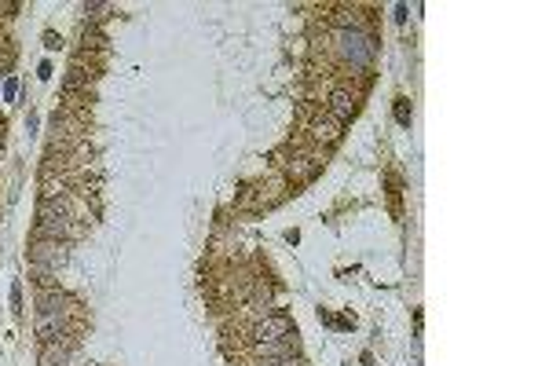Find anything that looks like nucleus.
Instances as JSON below:
<instances>
[{
    "label": "nucleus",
    "instance_id": "obj_9",
    "mask_svg": "<svg viewBox=\"0 0 549 366\" xmlns=\"http://www.w3.org/2000/svg\"><path fill=\"white\" fill-rule=\"evenodd\" d=\"M395 121H399V125H410V107H407V99H395Z\"/></svg>",
    "mask_w": 549,
    "mask_h": 366
},
{
    "label": "nucleus",
    "instance_id": "obj_3",
    "mask_svg": "<svg viewBox=\"0 0 549 366\" xmlns=\"http://www.w3.org/2000/svg\"><path fill=\"white\" fill-rule=\"evenodd\" d=\"M289 333H297V330H293V319H286V315H264V319H257L253 326L245 330L249 345L279 341V337H289Z\"/></svg>",
    "mask_w": 549,
    "mask_h": 366
},
{
    "label": "nucleus",
    "instance_id": "obj_1",
    "mask_svg": "<svg viewBox=\"0 0 549 366\" xmlns=\"http://www.w3.org/2000/svg\"><path fill=\"white\" fill-rule=\"evenodd\" d=\"M337 48L356 70H366L373 63V56H378V44H373V37L363 30V26H344V30L337 33Z\"/></svg>",
    "mask_w": 549,
    "mask_h": 366
},
{
    "label": "nucleus",
    "instance_id": "obj_8",
    "mask_svg": "<svg viewBox=\"0 0 549 366\" xmlns=\"http://www.w3.org/2000/svg\"><path fill=\"white\" fill-rule=\"evenodd\" d=\"M319 169H322V162H319V158H297V162L289 165V172H293L297 179H311Z\"/></svg>",
    "mask_w": 549,
    "mask_h": 366
},
{
    "label": "nucleus",
    "instance_id": "obj_7",
    "mask_svg": "<svg viewBox=\"0 0 549 366\" xmlns=\"http://www.w3.org/2000/svg\"><path fill=\"white\" fill-rule=\"evenodd\" d=\"M337 136H341V125H337L334 117H322V121L311 125V140H315V143H334Z\"/></svg>",
    "mask_w": 549,
    "mask_h": 366
},
{
    "label": "nucleus",
    "instance_id": "obj_10",
    "mask_svg": "<svg viewBox=\"0 0 549 366\" xmlns=\"http://www.w3.org/2000/svg\"><path fill=\"white\" fill-rule=\"evenodd\" d=\"M11 304H15V311L22 308V290H18V286H15V290H11Z\"/></svg>",
    "mask_w": 549,
    "mask_h": 366
},
{
    "label": "nucleus",
    "instance_id": "obj_2",
    "mask_svg": "<svg viewBox=\"0 0 549 366\" xmlns=\"http://www.w3.org/2000/svg\"><path fill=\"white\" fill-rule=\"evenodd\" d=\"M70 209L63 202H44L41 205V220H37V234L44 242H63L70 234Z\"/></svg>",
    "mask_w": 549,
    "mask_h": 366
},
{
    "label": "nucleus",
    "instance_id": "obj_5",
    "mask_svg": "<svg viewBox=\"0 0 549 366\" xmlns=\"http://www.w3.org/2000/svg\"><path fill=\"white\" fill-rule=\"evenodd\" d=\"M63 264H66V242H41V246L33 249V268H37V271L55 275Z\"/></svg>",
    "mask_w": 549,
    "mask_h": 366
},
{
    "label": "nucleus",
    "instance_id": "obj_12",
    "mask_svg": "<svg viewBox=\"0 0 549 366\" xmlns=\"http://www.w3.org/2000/svg\"><path fill=\"white\" fill-rule=\"evenodd\" d=\"M0 132H4V125H0Z\"/></svg>",
    "mask_w": 549,
    "mask_h": 366
},
{
    "label": "nucleus",
    "instance_id": "obj_6",
    "mask_svg": "<svg viewBox=\"0 0 549 366\" xmlns=\"http://www.w3.org/2000/svg\"><path fill=\"white\" fill-rule=\"evenodd\" d=\"M356 103H359V95H356L352 88H337V92L330 95V117H334L337 125H344L348 117L356 114Z\"/></svg>",
    "mask_w": 549,
    "mask_h": 366
},
{
    "label": "nucleus",
    "instance_id": "obj_4",
    "mask_svg": "<svg viewBox=\"0 0 549 366\" xmlns=\"http://www.w3.org/2000/svg\"><path fill=\"white\" fill-rule=\"evenodd\" d=\"M297 333H289V337H279V341H264V345H253V362H260V366H274V362H286V359H293L297 355Z\"/></svg>",
    "mask_w": 549,
    "mask_h": 366
},
{
    "label": "nucleus",
    "instance_id": "obj_11",
    "mask_svg": "<svg viewBox=\"0 0 549 366\" xmlns=\"http://www.w3.org/2000/svg\"><path fill=\"white\" fill-rule=\"evenodd\" d=\"M274 366H301V362H297V359H286V362H274Z\"/></svg>",
    "mask_w": 549,
    "mask_h": 366
}]
</instances>
